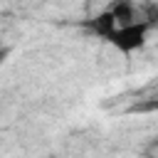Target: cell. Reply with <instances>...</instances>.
I'll return each instance as SVG.
<instances>
[{
	"label": "cell",
	"instance_id": "obj_1",
	"mask_svg": "<svg viewBox=\"0 0 158 158\" xmlns=\"http://www.w3.org/2000/svg\"><path fill=\"white\" fill-rule=\"evenodd\" d=\"M146 35H148V22H131V25H118L111 37L106 40L114 49H118L121 54H133L136 49H141L146 44Z\"/></svg>",
	"mask_w": 158,
	"mask_h": 158
},
{
	"label": "cell",
	"instance_id": "obj_2",
	"mask_svg": "<svg viewBox=\"0 0 158 158\" xmlns=\"http://www.w3.org/2000/svg\"><path fill=\"white\" fill-rule=\"evenodd\" d=\"M89 27H91L99 37L109 40V37H111V32L118 27V22H116V17H114V12H111V10H104V12H99L96 17H91V20H89Z\"/></svg>",
	"mask_w": 158,
	"mask_h": 158
},
{
	"label": "cell",
	"instance_id": "obj_3",
	"mask_svg": "<svg viewBox=\"0 0 158 158\" xmlns=\"http://www.w3.org/2000/svg\"><path fill=\"white\" fill-rule=\"evenodd\" d=\"M109 10L114 12V17H116L118 25H131V22H136V7H133L131 0H114V5H111Z\"/></svg>",
	"mask_w": 158,
	"mask_h": 158
},
{
	"label": "cell",
	"instance_id": "obj_4",
	"mask_svg": "<svg viewBox=\"0 0 158 158\" xmlns=\"http://www.w3.org/2000/svg\"><path fill=\"white\" fill-rule=\"evenodd\" d=\"M49 158H54V156H49Z\"/></svg>",
	"mask_w": 158,
	"mask_h": 158
}]
</instances>
